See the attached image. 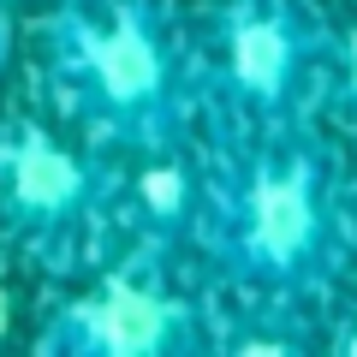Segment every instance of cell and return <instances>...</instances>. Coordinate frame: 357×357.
I'll return each mask as SVG.
<instances>
[{
    "instance_id": "obj_9",
    "label": "cell",
    "mask_w": 357,
    "mask_h": 357,
    "mask_svg": "<svg viewBox=\"0 0 357 357\" xmlns=\"http://www.w3.org/2000/svg\"><path fill=\"white\" fill-rule=\"evenodd\" d=\"M6 48H13V30H6V6H0V66H6Z\"/></svg>"
},
{
    "instance_id": "obj_6",
    "label": "cell",
    "mask_w": 357,
    "mask_h": 357,
    "mask_svg": "<svg viewBox=\"0 0 357 357\" xmlns=\"http://www.w3.org/2000/svg\"><path fill=\"white\" fill-rule=\"evenodd\" d=\"M208 191H215V178H203L173 143H155V149H143V167L131 173V185L119 197H126L131 215L143 220V232L167 244V238H178V232H203Z\"/></svg>"
},
{
    "instance_id": "obj_7",
    "label": "cell",
    "mask_w": 357,
    "mask_h": 357,
    "mask_svg": "<svg viewBox=\"0 0 357 357\" xmlns=\"http://www.w3.org/2000/svg\"><path fill=\"white\" fill-rule=\"evenodd\" d=\"M333 102L357 119V18L340 30V42H333Z\"/></svg>"
},
{
    "instance_id": "obj_5",
    "label": "cell",
    "mask_w": 357,
    "mask_h": 357,
    "mask_svg": "<svg viewBox=\"0 0 357 357\" xmlns=\"http://www.w3.org/2000/svg\"><path fill=\"white\" fill-rule=\"evenodd\" d=\"M36 345L66 357H191L208 345V328L197 304L178 298L167 280L119 268L89 292L66 298Z\"/></svg>"
},
{
    "instance_id": "obj_4",
    "label": "cell",
    "mask_w": 357,
    "mask_h": 357,
    "mask_svg": "<svg viewBox=\"0 0 357 357\" xmlns=\"http://www.w3.org/2000/svg\"><path fill=\"white\" fill-rule=\"evenodd\" d=\"M107 203H119V178L96 155L66 143L42 119H13L0 131V220L24 244L60 250Z\"/></svg>"
},
{
    "instance_id": "obj_3",
    "label": "cell",
    "mask_w": 357,
    "mask_h": 357,
    "mask_svg": "<svg viewBox=\"0 0 357 357\" xmlns=\"http://www.w3.org/2000/svg\"><path fill=\"white\" fill-rule=\"evenodd\" d=\"M310 66H316V36L298 0H227L208 24L203 72L220 102L250 119V131L298 114Z\"/></svg>"
},
{
    "instance_id": "obj_2",
    "label": "cell",
    "mask_w": 357,
    "mask_h": 357,
    "mask_svg": "<svg viewBox=\"0 0 357 357\" xmlns=\"http://www.w3.org/2000/svg\"><path fill=\"white\" fill-rule=\"evenodd\" d=\"M48 66L60 102L96 143L155 149L185 114V72L149 0H60L48 18Z\"/></svg>"
},
{
    "instance_id": "obj_8",
    "label": "cell",
    "mask_w": 357,
    "mask_h": 357,
    "mask_svg": "<svg viewBox=\"0 0 357 357\" xmlns=\"http://www.w3.org/2000/svg\"><path fill=\"white\" fill-rule=\"evenodd\" d=\"M345 227H351V244H357V178H345Z\"/></svg>"
},
{
    "instance_id": "obj_1",
    "label": "cell",
    "mask_w": 357,
    "mask_h": 357,
    "mask_svg": "<svg viewBox=\"0 0 357 357\" xmlns=\"http://www.w3.org/2000/svg\"><path fill=\"white\" fill-rule=\"evenodd\" d=\"M203 244L244 298L292 310L321 298L351 250L345 178L304 119L256 126L250 149L215 178Z\"/></svg>"
}]
</instances>
